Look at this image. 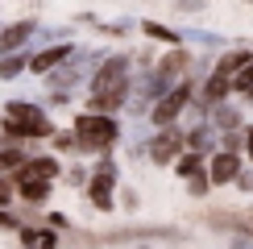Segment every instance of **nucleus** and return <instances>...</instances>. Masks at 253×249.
<instances>
[{"label": "nucleus", "instance_id": "nucleus-23", "mask_svg": "<svg viewBox=\"0 0 253 249\" xmlns=\"http://www.w3.org/2000/svg\"><path fill=\"white\" fill-rule=\"evenodd\" d=\"M187 187H191V195H204V191H208V179H204V170H199V174H187Z\"/></svg>", "mask_w": 253, "mask_h": 249}, {"label": "nucleus", "instance_id": "nucleus-24", "mask_svg": "<svg viewBox=\"0 0 253 249\" xmlns=\"http://www.w3.org/2000/svg\"><path fill=\"white\" fill-rule=\"evenodd\" d=\"M54 145H58V150H79L75 133H54Z\"/></svg>", "mask_w": 253, "mask_h": 249}, {"label": "nucleus", "instance_id": "nucleus-9", "mask_svg": "<svg viewBox=\"0 0 253 249\" xmlns=\"http://www.w3.org/2000/svg\"><path fill=\"white\" fill-rule=\"evenodd\" d=\"M29 34H34V21H17V25L0 29V54H13V50H21Z\"/></svg>", "mask_w": 253, "mask_h": 249}, {"label": "nucleus", "instance_id": "nucleus-18", "mask_svg": "<svg viewBox=\"0 0 253 249\" xmlns=\"http://www.w3.org/2000/svg\"><path fill=\"white\" fill-rule=\"evenodd\" d=\"M187 145H191L195 154H204V150H212V129H195L191 137H187Z\"/></svg>", "mask_w": 253, "mask_h": 249}, {"label": "nucleus", "instance_id": "nucleus-16", "mask_svg": "<svg viewBox=\"0 0 253 249\" xmlns=\"http://www.w3.org/2000/svg\"><path fill=\"white\" fill-rule=\"evenodd\" d=\"M25 67H29L25 54H4V58H0V79H17Z\"/></svg>", "mask_w": 253, "mask_h": 249}, {"label": "nucleus", "instance_id": "nucleus-21", "mask_svg": "<svg viewBox=\"0 0 253 249\" xmlns=\"http://www.w3.org/2000/svg\"><path fill=\"white\" fill-rule=\"evenodd\" d=\"M199 170H204V166H199V154H187V158H178V174H183V179H187V174H199Z\"/></svg>", "mask_w": 253, "mask_h": 249}, {"label": "nucleus", "instance_id": "nucleus-19", "mask_svg": "<svg viewBox=\"0 0 253 249\" xmlns=\"http://www.w3.org/2000/svg\"><path fill=\"white\" fill-rule=\"evenodd\" d=\"M145 34H150V38H158V42H170V46L178 42V34H174V29H166V25H154V21H145Z\"/></svg>", "mask_w": 253, "mask_h": 249}, {"label": "nucleus", "instance_id": "nucleus-7", "mask_svg": "<svg viewBox=\"0 0 253 249\" xmlns=\"http://www.w3.org/2000/svg\"><path fill=\"white\" fill-rule=\"evenodd\" d=\"M178 150H183V133H178V129H170V124H166V129H162V133H158V137L150 141L154 162H170Z\"/></svg>", "mask_w": 253, "mask_h": 249}, {"label": "nucleus", "instance_id": "nucleus-17", "mask_svg": "<svg viewBox=\"0 0 253 249\" xmlns=\"http://www.w3.org/2000/svg\"><path fill=\"white\" fill-rule=\"evenodd\" d=\"M25 158H21V145H4V150H0V174L4 170H13V166H21Z\"/></svg>", "mask_w": 253, "mask_h": 249}, {"label": "nucleus", "instance_id": "nucleus-27", "mask_svg": "<svg viewBox=\"0 0 253 249\" xmlns=\"http://www.w3.org/2000/svg\"><path fill=\"white\" fill-rule=\"evenodd\" d=\"M237 183L245 187V191H253V174H241V170H237Z\"/></svg>", "mask_w": 253, "mask_h": 249}, {"label": "nucleus", "instance_id": "nucleus-13", "mask_svg": "<svg viewBox=\"0 0 253 249\" xmlns=\"http://www.w3.org/2000/svg\"><path fill=\"white\" fill-rule=\"evenodd\" d=\"M253 54H249V50H233V54H224V58H220V67H216V75L220 79H233V71L241 67V62H249Z\"/></svg>", "mask_w": 253, "mask_h": 249}, {"label": "nucleus", "instance_id": "nucleus-6", "mask_svg": "<svg viewBox=\"0 0 253 249\" xmlns=\"http://www.w3.org/2000/svg\"><path fill=\"white\" fill-rule=\"evenodd\" d=\"M112 183H117V166H112L108 158H104V162H100V170L91 174V183H87V195H91V204H96V208H104V212L112 208Z\"/></svg>", "mask_w": 253, "mask_h": 249}, {"label": "nucleus", "instance_id": "nucleus-26", "mask_svg": "<svg viewBox=\"0 0 253 249\" xmlns=\"http://www.w3.org/2000/svg\"><path fill=\"white\" fill-rule=\"evenodd\" d=\"M8 195H13V179H4V174H0V204H8Z\"/></svg>", "mask_w": 253, "mask_h": 249}, {"label": "nucleus", "instance_id": "nucleus-14", "mask_svg": "<svg viewBox=\"0 0 253 249\" xmlns=\"http://www.w3.org/2000/svg\"><path fill=\"white\" fill-rule=\"evenodd\" d=\"M21 241L34 245V249H54L58 237H54V233H38V228H21Z\"/></svg>", "mask_w": 253, "mask_h": 249}, {"label": "nucleus", "instance_id": "nucleus-10", "mask_svg": "<svg viewBox=\"0 0 253 249\" xmlns=\"http://www.w3.org/2000/svg\"><path fill=\"white\" fill-rule=\"evenodd\" d=\"M13 187L25 195L29 204H42L50 195V179H29V174H13Z\"/></svg>", "mask_w": 253, "mask_h": 249}, {"label": "nucleus", "instance_id": "nucleus-12", "mask_svg": "<svg viewBox=\"0 0 253 249\" xmlns=\"http://www.w3.org/2000/svg\"><path fill=\"white\" fill-rule=\"evenodd\" d=\"M62 58H71V46H54V50H42L38 58H29V67L38 71V75H46L50 67H58Z\"/></svg>", "mask_w": 253, "mask_h": 249}, {"label": "nucleus", "instance_id": "nucleus-29", "mask_svg": "<svg viewBox=\"0 0 253 249\" xmlns=\"http://www.w3.org/2000/svg\"><path fill=\"white\" fill-rule=\"evenodd\" d=\"M237 249H249V245H237Z\"/></svg>", "mask_w": 253, "mask_h": 249}, {"label": "nucleus", "instance_id": "nucleus-15", "mask_svg": "<svg viewBox=\"0 0 253 249\" xmlns=\"http://www.w3.org/2000/svg\"><path fill=\"white\" fill-rule=\"evenodd\" d=\"M228 87H237V91H253V58H249V62H241V67L233 71Z\"/></svg>", "mask_w": 253, "mask_h": 249}, {"label": "nucleus", "instance_id": "nucleus-11", "mask_svg": "<svg viewBox=\"0 0 253 249\" xmlns=\"http://www.w3.org/2000/svg\"><path fill=\"white\" fill-rule=\"evenodd\" d=\"M17 174H29V179H58V162L54 158H34V162H21Z\"/></svg>", "mask_w": 253, "mask_h": 249}, {"label": "nucleus", "instance_id": "nucleus-3", "mask_svg": "<svg viewBox=\"0 0 253 249\" xmlns=\"http://www.w3.org/2000/svg\"><path fill=\"white\" fill-rule=\"evenodd\" d=\"M4 133H8V137H46V133H54V124H50V117H46L42 108L13 100V104H8Z\"/></svg>", "mask_w": 253, "mask_h": 249}, {"label": "nucleus", "instance_id": "nucleus-1", "mask_svg": "<svg viewBox=\"0 0 253 249\" xmlns=\"http://www.w3.org/2000/svg\"><path fill=\"white\" fill-rule=\"evenodd\" d=\"M125 96H129V62H125V58H108L100 67V75L91 79L87 108L91 112H112V108L125 104Z\"/></svg>", "mask_w": 253, "mask_h": 249}, {"label": "nucleus", "instance_id": "nucleus-8", "mask_svg": "<svg viewBox=\"0 0 253 249\" xmlns=\"http://www.w3.org/2000/svg\"><path fill=\"white\" fill-rule=\"evenodd\" d=\"M237 170H241L237 154H233V150H224V154H216V158H212V170H208V183H233V179H237Z\"/></svg>", "mask_w": 253, "mask_h": 249}, {"label": "nucleus", "instance_id": "nucleus-22", "mask_svg": "<svg viewBox=\"0 0 253 249\" xmlns=\"http://www.w3.org/2000/svg\"><path fill=\"white\" fill-rule=\"evenodd\" d=\"M224 91H228V79H220V75H212V83H208V100H224Z\"/></svg>", "mask_w": 253, "mask_h": 249}, {"label": "nucleus", "instance_id": "nucleus-2", "mask_svg": "<svg viewBox=\"0 0 253 249\" xmlns=\"http://www.w3.org/2000/svg\"><path fill=\"white\" fill-rule=\"evenodd\" d=\"M117 121L108 117V112H83L75 121V141L79 150H91V154H104L112 141H117Z\"/></svg>", "mask_w": 253, "mask_h": 249}, {"label": "nucleus", "instance_id": "nucleus-28", "mask_svg": "<svg viewBox=\"0 0 253 249\" xmlns=\"http://www.w3.org/2000/svg\"><path fill=\"white\" fill-rule=\"evenodd\" d=\"M245 145H249V154H253V129H249V133H245Z\"/></svg>", "mask_w": 253, "mask_h": 249}, {"label": "nucleus", "instance_id": "nucleus-20", "mask_svg": "<svg viewBox=\"0 0 253 249\" xmlns=\"http://www.w3.org/2000/svg\"><path fill=\"white\" fill-rule=\"evenodd\" d=\"M212 121L220 124V129H237V121H241V117H237V112H233V108H224V104H220V108H216V117H212Z\"/></svg>", "mask_w": 253, "mask_h": 249}, {"label": "nucleus", "instance_id": "nucleus-5", "mask_svg": "<svg viewBox=\"0 0 253 249\" xmlns=\"http://www.w3.org/2000/svg\"><path fill=\"white\" fill-rule=\"evenodd\" d=\"M187 100H191V83H174L170 91H162L154 104V124H174V117L187 108Z\"/></svg>", "mask_w": 253, "mask_h": 249}, {"label": "nucleus", "instance_id": "nucleus-25", "mask_svg": "<svg viewBox=\"0 0 253 249\" xmlns=\"http://www.w3.org/2000/svg\"><path fill=\"white\" fill-rule=\"evenodd\" d=\"M241 141H245V137H241V133H233V129L224 133V150H233V154H237V150H241Z\"/></svg>", "mask_w": 253, "mask_h": 249}, {"label": "nucleus", "instance_id": "nucleus-4", "mask_svg": "<svg viewBox=\"0 0 253 249\" xmlns=\"http://www.w3.org/2000/svg\"><path fill=\"white\" fill-rule=\"evenodd\" d=\"M183 71H187V50L174 42V50H170V54H166L162 62H158V67H154V75H150V87H154V96L170 91V87H174V79L183 75Z\"/></svg>", "mask_w": 253, "mask_h": 249}]
</instances>
